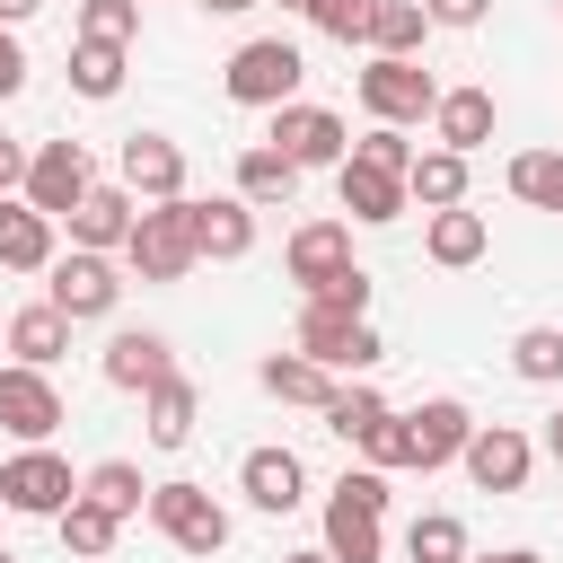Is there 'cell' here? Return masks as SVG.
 Here are the masks:
<instances>
[{
	"instance_id": "49",
	"label": "cell",
	"mask_w": 563,
	"mask_h": 563,
	"mask_svg": "<svg viewBox=\"0 0 563 563\" xmlns=\"http://www.w3.org/2000/svg\"><path fill=\"white\" fill-rule=\"evenodd\" d=\"M282 563H334V554H325V545H308V554H282Z\"/></svg>"
},
{
	"instance_id": "39",
	"label": "cell",
	"mask_w": 563,
	"mask_h": 563,
	"mask_svg": "<svg viewBox=\"0 0 563 563\" xmlns=\"http://www.w3.org/2000/svg\"><path fill=\"white\" fill-rule=\"evenodd\" d=\"M352 158H361V167H387V176H405V167H413V141H405V123H369V132L352 141Z\"/></svg>"
},
{
	"instance_id": "48",
	"label": "cell",
	"mask_w": 563,
	"mask_h": 563,
	"mask_svg": "<svg viewBox=\"0 0 563 563\" xmlns=\"http://www.w3.org/2000/svg\"><path fill=\"white\" fill-rule=\"evenodd\" d=\"M194 9H211V18H238V9H255V0H194Z\"/></svg>"
},
{
	"instance_id": "25",
	"label": "cell",
	"mask_w": 563,
	"mask_h": 563,
	"mask_svg": "<svg viewBox=\"0 0 563 563\" xmlns=\"http://www.w3.org/2000/svg\"><path fill=\"white\" fill-rule=\"evenodd\" d=\"M405 202H422V211L466 202V158H457V150H413V167H405Z\"/></svg>"
},
{
	"instance_id": "45",
	"label": "cell",
	"mask_w": 563,
	"mask_h": 563,
	"mask_svg": "<svg viewBox=\"0 0 563 563\" xmlns=\"http://www.w3.org/2000/svg\"><path fill=\"white\" fill-rule=\"evenodd\" d=\"M35 9H44V0H0V26H26Z\"/></svg>"
},
{
	"instance_id": "29",
	"label": "cell",
	"mask_w": 563,
	"mask_h": 563,
	"mask_svg": "<svg viewBox=\"0 0 563 563\" xmlns=\"http://www.w3.org/2000/svg\"><path fill=\"white\" fill-rule=\"evenodd\" d=\"M79 493H88L97 510H114V519H141V510H150V484H141L132 457H97V466L79 475Z\"/></svg>"
},
{
	"instance_id": "10",
	"label": "cell",
	"mask_w": 563,
	"mask_h": 563,
	"mask_svg": "<svg viewBox=\"0 0 563 563\" xmlns=\"http://www.w3.org/2000/svg\"><path fill=\"white\" fill-rule=\"evenodd\" d=\"M70 493H79V475H70L44 440H35V449H18V457L0 466V501H9V510H26V519H53Z\"/></svg>"
},
{
	"instance_id": "35",
	"label": "cell",
	"mask_w": 563,
	"mask_h": 563,
	"mask_svg": "<svg viewBox=\"0 0 563 563\" xmlns=\"http://www.w3.org/2000/svg\"><path fill=\"white\" fill-rule=\"evenodd\" d=\"M422 26H431V9H422V0H378L369 44H378V53H413V44H422Z\"/></svg>"
},
{
	"instance_id": "41",
	"label": "cell",
	"mask_w": 563,
	"mask_h": 563,
	"mask_svg": "<svg viewBox=\"0 0 563 563\" xmlns=\"http://www.w3.org/2000/svg\"><path fill=\"white\" fill-rule=\"evenodd\" d=\"M308 299H317V308H343V317H369V273L352 264V273H334V282H317Z\"/></svg>"
},
{
	"instance_id": "1",
	"label": "cell",
	"mask_w": 563,
	"mask_h": 563,
	"mask_svg": "<svg viewBox=\"0 0 563 563\" xmlns=\"http://www.w3.org/2000/svg\"><path fill=\"white\" fill-rule=\"evenodd\" d=\"M299 70H308V62H299L290 35H246V44L229 53L220 88H229V106H264V114H273V106L299 97Z\"/></svg>"
},
{
	"instance_id": "22",
	"label": "cell",
	"mask_w": 563,
	"mask_h": 563,
	"mask_svg": "<svg viewBox=\"0 0 563 563\" xmlns=\"http://www.w3.org/2000/svg\"><path fill=\"white\" fill-rule=\"evenodd\" d=\"M44 264H53V220L0 194V273H44Z\"/></svg>"
},
{
	"instance_id": "36",
	"label": "cell",
	"mask_w": 563,
	"mask_h": 563,
	"mask_svg": "<svg viewBox=\"0 0 563 563\" xmlns=\"http://www.w3.org/2000/svg\"><path fill=\"white\" fill-rule=\"evenodd\" d=\"M378 413H387V396H378V387H334V405H325V431H334V440H352V449H361V440H369V422H378Z\"/></svg>"
},
{
	"instance_id": "13",
	"label": "cell",
	"mask_w": 563,
	"mask_h": 563,
	"mask_svg": "<svg viewBox=\"0 0 563 563\" xmlns=\"http://www.w3.org/2000/svg\"><path fill=\"white\" fill-rule=\"evenodd\" d=\"M238 493L255 501V510H299L308 501V466H299V449H246L238 457Z\"/></svg>"
},
{
	"instance_id": "18",
	"label": "cell",
	"mask_w": 563,
	"mask_h": 563,
	"mask_svg": "<svg viewBox=\"0 0 563 563\" xmlns=\"http://www.w3.org/2000/svg\"><path fill=\"white\" fill-rule=\"evenodd\" d=\"M334 273H352V220H308V229H290V282L317 290V282H334Z\"/></svg>"
},
{
	"instance_id": "15",
	"label": "cell",
	"mask_w": 563,
	"mask_h": 563,
	"mask_svg": "<svg viewBox=\"0 0 563 563\" xmlns=\"http://www.w3.org/2000/svg\"><path fill=\"white\" fill-rule=\"evenodd\" d=\"M334 194H343V211H352L361 229H387V220H405V176H387V167H361V158H343V167H334Z\"/></svg>"
},
{
	"instance_id": "23",
	"label": "cell",
	"mask_w": 563,
	"mask_h": 563,
	"mask_svg": "<svg viewBox=\"0 0 563 563\" xmlns=\"http://www.w3.org/2000/svg\"><path fill=\"white\" fill-rule=\"evenodd\" d=\"M0 343H9L26 369H53V361L70 352V317H62L53 299H35V308H18V317H9V334H0Z\"/></svg>"
},
{
	"instance_id": "17",
	"label": "cell",
	"mask_w": 563,
	"mask_h": 563,
	"mask_svg": "<svg viewBox=\"0 0 563 563\" xmlns=\"http://www.w3.org/2000/svg\"><path fill=\"white\" fill-rule=\"evenodd\" d=\"M185 211H194V255H211V264H238L246 246H255V202H194L185 194Z\"/></svg>"
},
{
	"instance_id": "8",
	"label": "cell",
	"mask_w": 563,
	"mask_h": 563,
	"mask_svg": "<svg viewBox=\"0 0 563 563\" xmlns=\"http://www.w3.org/2000/svg\"><path fill=\"white\" fill-rule=\"evenodd\" d=\"M457 466H466V484H475V493H519V484H528V466H537V440H528L519 422H475V431H466V449H457Z\"/></svg>"
},
{
	"instance_id": "12",
	"label": "cell",
	"mask_w": 563,
	"mask_h": 563,
	"mask_svg": "<svg viewBox=\"0 0 563 563\" xmlns=\"http://www.w3.org/2000/svg\"><path fill=\"white\" fill-rule=\"evenodd\" d=\"M123 194L132 202H176L185 194V150L167 132H132L123 141Z\"/></svg>"
},
{
	"instance_id": "34",
	"label": "cell",
	"mask_w": 563,
	"mask_h": 563,
	"mask_svg": "<svg viewBox=\"0 0 563 563\" xmlns=\"http://www.w3.org/2000/svg\"><path fill=\"white\" fill-rule=\"evenodd\" d=\"M510 369H519L528 387H554V378H563V325H528V334L510 343Z\"/></svg>"
},
{
	"instance_id": "42",
	"label": "cell",
	"mask_w": 563,
	"mask_h": 563,
	"mask_svg": "<svg viewBox=\"0 0 563 563\" xmlns=\"http://www.w3.org/2000/svg\"><path fill=\"white\" fill-rule=\"evenodd\" d=\"M422 9H431V26H484L493 0H422Z\"/></svg>"
},
{
	"instance_id": "46",
	"label": "cell",
	"mask_w": 563,
	"mask_h": 563,
	"mask_svg": "<svg viewBox=\"0 0 563 563\" xmlns=\"http://www.w3.org/2000/svg\"><path fill=\"white\" fill-rule=\"evenodd\" d=\"M466 563H545V554H528V545H501V554H466Z\"/></svg>"
},
{
	"instance_id": "7",
	"label": "cell",
	"mask_w": 563,
	"mask_h": 563,
	"mask_svg": "<svg viewBox=\"0 0 563 563\" xmlns=\"http://www.w3.org/2000/svg\"><path fill=\"white\" fill-rule=\"evenodd\" d=\"M264 141H273V150H282L299 176H308V167H343V158H352V132H343V114H325V106H299V97H290V106H273V132H264Z\"/></svg>"
},
{
	"instance_id": "16",
	"label": "cell",
	"mask_w": 563,
	"mask_h": 563,
	"mask_svg": "<svg viewBox=\"0 0 563 563\" xmlns=\"http://www.w3.org/2000/svg\"><path fill=\"white\" fill-rule=\"evenodd\" d=\"M62 220H70V246H97V255H114V246L132 238V194H123V185H88V194H79Z\"/></svg>"
},
{
	"instance_id": "51",
	"label": "cell",
	"mask_w": 563,
	"mask_h": 563,
	"mask_svg": "<svg viewBox=\"0 0 563 563\" xmlns=\"http://www.w3.org/2000/svg\"><path fill=\"white\" fill-rule=\"evenodd\" d=\"M0 563H18V554H9V545H0Z\"/></svg>"
},
{
	"instance_id": "11",
	"label": "cell",
	"mask_w": 563,
	"mask_h": 563,
	"mask_svg": "<svg viewBox=\"0 0 563 563\" xmlns=\"http://www.w3.org/2000/svg\"><path fill=\"white\" fill-rule=\"evenodd\" d=\"M88 185H97V176H88V150H79V141H44V150H26V202H35L44 220H62Z\"/></svg>"
},
{
	"instance_id": "20",
	"label": "cell",
	"mask_w": 563,
	"mask_h": 563,
	"mask_svg": "<svg viewBox=\"0 0 563 563\" xmlns=\"http://www.w3.org/2000/svg\"><path fill=\"white\" fill-rule=\"evenodd\" d=\"M405 431H413V466L431 475V466H449V457L466 449V431H475V413H466L457 396H431V405H413V413H405Z\"/></svg>"
},
{
	"instance_id": "9",
	"label": "cell",
	"mask_w": 563,
	"mask_h": 563,
	"mask_svg": "<svg viewBox=\"0 0 563 563\" xmlns=\"http://www.w3.org/2000/svg\"><path fill=\"white\" fill-rule=\"evenodd\" d=\"M0 431L26 440V449L62 431V387H53V369H26V361L0 369Z\"/></svg>"
},
{
	"instance_id": "30",
	"label": "cell",
	"mask_w": 563,
	"mask_h": 563,
	"mask_svg": "<svg viewBox=\"0 0 563 563\" xmlns=\"http://www.w3.org/2000/svg\"><path fill=\"white\" fill-rule=\"evenodd\" d=\"M325 554L334 563H378V510H361V501H325Z\"/></svg>"
},
{
	"instance_id": "4",
	"label": "cell",
	"mask_w": 563,
	"mask_h": 563,
	"mask_svg": "<svg viewBox=\"0 0 563 563\" xmlns=\"http://www.w3.org/2000/svg\"><path fill=\"white\" fill-rule=\"evenodd\" d=\"M299 352H308L317 369H334V378H343V369L361 378V369H378V361H387V343H378V325H369V317H343V308H317V299L299 308Z\"/></svg>"
},
{
	"instance_id": "19",
	"label": "cell",
	"mask_w": 563,
	"mask_h": 563,
	"mask_svg": "<svg viewBox=\"0 0 563 563\" xmlns=\"http://www.w3.org/2000/svg\"><path fill=\"white\" fill-rule=\"evenodd\" d=\"M167 369H176V352H167V334H150V325H123V334L106 343V387H132V396H150Z\"/></svg>"
},
{
	"instance_id": "3",
	"label": "cell",
	"mask_w": 563,
	"mask_h": 563,
	"mask_svg": "<svg viewBox=\"0 0 563 563\" xmlns=\"http://www.w3.org/2000/svg\"><path fill=\"white\" fill-rule=\"evenodd\" d=\"M150 528H158L176 554H202V563L229 545V510H220L202 484H185V475H176V484H150Z\"/></svg>"
},
{
	"instance_id": "14",
	"label": "cell",
	"mask_w": 563,
	"mask_h": 563,
	"mask_svg": "<svg viewBox=\"0 0 563 563\" xmlns=\"http://www.w3.org/2000/svg\"><path fill=\"white\" fill-rule=\"evenodd\" d=\"M431 132H440V150L475 158L493 141V88H440L431 97Z\"/></svg>"
},
{
	"instance_id": "5",
	"label": "cell",
	"mask_w": 563,
	"mask_h": 563,
	"mask_svg": "<svg viewBox=\"0 0 563 563\" xmlns=\"http://www.w3.org/2000/svg\"><path fill=\"white\" fill-rule=\"evenodd\" d=\"M44 273H53V282H44V299H53L70 325H88V317H114V299H123V273H114V255H97V246H70V255H53Z\"/></svg>"
},
{
	"instance_id": "21",
	"label": "cell",
	"mask_w": 563,
	"mask_h": 563,
	"mask_svg": "<svg viewBox=\"0 0 563 563\" xmlns=\"http://www.w3.org/2000/svg\"><path fill=\"white\" fill-rule=\"evenodd\" d=\"M484 246H493V229H484V211H466V202L431 211V229H422V255H431V264H449V273L484 264Z\"/></svg>"
},
{
	"instance_id": "27",
	"label": "cell",
	"mask_w": 563,
	"mask_h": 563,
	"mask_svg": "<svg viewBox=\"0 0 563 563\" xmlns=\"http://www.w3.org/2000/svg\"><path fill=\"white\" fill-rule=\"evenodd\" d=\"M194 413H202L194 378H185V369H167V378L150 387V449H185V440H194Z\"/></svg>"
},
{
	"instance_id": "28",
	"label": "cell",
	"mask_w": 563,
	"mask_h": 563,
	"mask_svg": "<svg viewBox=\"0 0 563 563\" xmlns=\"http://www.w3.org/2000/svg\"><path fill=\"white\" fill-rule=\"evenodd\" d=\"M53 528H62V545H70L79 563H106V554H114V537H123V519H114V510H97L88 493H70V501L53 510Z\"/></svg>"
},
{
	"instance_id": "32",
	"label": "cell",
	"mask_w": 563,
	"mask_h": 563,
	"mask_svg": "<svg viewBox=\"0 0 563 563\" xmlns=\"http://www.w3.org/2000/svg\"><path fill=\"white\" fill-rule=\"evenodd\" d=\"M405 554H413V563H466V519H457V510H422V519L405 528Z\"/></svg>"
},
{
	"instance_id": "40",
	"label": "cell",
	"mask_w": 563,
	"mask_h": 563,
	"mask_svg": "<svg viewBox=\"0 0 563 563\" xmlns=\"http://www.w3.org/2000/svg\"><path fill=\"white\" fill-rule=\"evenodd\" d=\"M361 457H369L378 475L413 466V431H405V413H378V422H369V440H361Z\"/></svg>"
},
{
	"instance_id": "50",
	"label": "cell",
	"mask_w": 563,
	"mask_h": 563,
	"mask_svg": "<svg viewBox=\"0 0 563 563\" xmlns=\"http://www.w3.org/2000/svg\"><path fill=\"white\" fill-rule=\"evenodd\" d=\"M282 9H308V0H282Z\"/></svg>"
},
{
	"instance_id": "2",
	"label": "cell",
	"mask_w": 563,
	"mask_h": 563,
	"mask_svg": "<svg viewBox=\"0 0 563 563\" xmlns=\"http://www.w3.org/2000/svg\"><path fill=\"white\" fill-rule=\"evenodd\" d=\"M123 264H132L141 282H185V273L202 264V255H194V211H185V194H176V202H150V211H132Z\"/></svg>"
},
{
	"instance_id": "38",
	"label": "cell",
	"mask_w": 563,
	"mask_h": 563,
	"mask_svg": "<svg viewBox=\"0 0 563 563\" xmlns=\"http://www.w3.org/2000/svg\"><path fill=\"white\" fill-rule=\"evenodd\" d=\"M79 35L88 44H132L141 35V0H79Z\"/></svg>"
},
{
	"instance_id": "37",
	"label": "cell",
	"mask_w": 563,
	"mask_h": 563,
	"mask_svg": "<svg viewBox=\"0 0 563 563\" xmlns=\"http://www.w3.org/2000/svg\"><path fill=\"white\" fill-rule=\"evenodd\" d=\"M317 35H334V44H369V18H378V0H308L299 9Z\"/></svg>"
},
{
	"instance_id": "26",
	"label": "cell",
	"mask_w": 563,
	"mask_h": 563,
	"mask_svg": "<svg viewBox=\"0 0 563 563\" xmlns=\"http://www.w3.org/2000/svg\"><path fill=\"white\" fill-rule=\"evenodd\" d=\"M255 378H264V396H282V405H317V413L334 405V369H317L308 352H273Z\"/></svg>"
},
{
	"instance_id": "31",
	"label": "cell",
	"mask_w": 563,
	"mask_h": 563,
	"mask_svg": "<svg viewBox=\"0 0 563 563\" xmlns=\"http://www.w3.org/2000/svg\"><path fill=\"white\" fill-rule=\"evenodd\" d=\"M510 194H519L528 211H554V220H563V150H519V158H510Z\"/></svg>"
},
{
	"instance_id": "33",
	"label": "cell",
	"mask_w": 563,
	"mask_h": 563,
	"mask_svg": "<svg viewBox=\"0 0 563 563\" xmlns=\"http://www.w3.org/2000/svg\"><path fill=\"white\" fill-rule=\"evenodd\" d=\"M70 88L106 106V97L123 88V44H88V35H79V44H70Z\"/></svg>"
},
{
	"instance_id": "47",
	"label": "cell",
	"mask_w": 563,
	"mask_h": 563,
	"mask_svg": "<svg viewBox=\"0 0 563 563\" xmlns=\"http://www.w3.org/2000/svg\"><path fill=\"white\" fill-rule=\"evenodd\" d=\"M545 457L563 466V413H545Z\"/></svg>"
},
{
	"instance_id": "43",
	"label": "cell",
	"mask_w": 563,
	"mask_h": 563,
	"mask_svg": "<svg viewBox=\"0 0 563 563\" xmlns=\"http://www.w3.org/2000/svg\"><path fill=\"white\" fill-rule=\"evenodd\" d=\"M26 88V53H18V26H0V97Z\"/></svg>"
},
{
	"instance_id": "44",
	"label": "cell",
	"mask_w": 563,
	"mask_h": 563,
	"mask_svg": "<svg viewBox=\"0 0 563 563\" xmlns=\"http://www.w3.org/2000/svg\"><path fill=\"white\" fill-rule=\"evenodd\" d=\"M9 185H26V150L0 132V194H9Z\"/></svg>"
},
{
	"instance_id": "6",
	"label": "cell",
	"mask_w": 563,
	"mask_h": 563,
	"mask_svg": "<svg viewBox=\"0 0 563 563\" xmlns=\"http://www.w3.org/2000/svg\"><path fill=\"white\" fill-rule=\"evenodd\" d=\"M352 88H361L369 123H422V114H431V97H440V79H431L413 53H378V62H369Z\"/></svg>"
},
{
	"instance_id": "24",
	"label": "cell",
	"mask_w": 563,
	"mask_h": 563,
	"mask_svg": "<svg viewBox=\"0 0 563 563\" xmlns=\"http://www.w3.org/2000/svg\"><path fill=\"white\" fill-rule=\"evenodd\" d=\"M299 194V167L273 150V141H255V150H238V202H255V211H273V202H290Z\"/></svg>"
}]
</instances>
